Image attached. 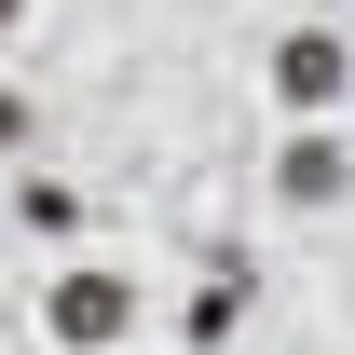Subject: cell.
Listing matches in <instances>:
<instances>
[{
  "label": "cell",
  "mask_w": 355,
  "mask_h": 355,
  "mask_svg": "<svg viewBox=\"0 0 355 355\" xmlns=\"http://www.w3.org/2000/svg\"><path fill=\"white\" fill-rule=\"evenodd\" d=\"M342 150H328V137H287V150H273V205H342Z\"/></svg>",
  "instance_id": "3"
},
{
  "label": "cell",
  "mask_w": 355,
  "mask_h": 355,
  "mask_svg": "<svg viewBox=\"0 0 355 355\" xmlns=\"http://www.w3.org/2000/svg\"><path fill=\"white\" fill-rule=\"evenodd\" d=\"M0 28H28V0H0Z\"/></svg>",
  "instance_id": "6"
},
{
  "label": "cell",
  "mask_w": 355,
  "mask_h": 355,
  "mask_svg": "<svg viewBox=\"0 0 355 355\" xmlns=\"http://www.w3.org/2000/svg\"><path fill=\"white\" fill-rule=\"evenodd\" d=\"M14 219H28V232H55V246H69V232H83V191H69V178H28V191H14Z\"/></svg>",
  "instance_id": "4"
},
{
  "label": "cell",
  "mask_w": 355,
  "mask_h": 355,
  "mask_svg": "<svg viewBox=\"0 0 355 355\" xmlns=\"http://www.w3.org/2000/svg\"><path fill=\"white\" fill-rule=\"evenodd\" d=\"M42 328H55V355H110L137 328V287L110 260H83V273H55V301H42Z\"/></svg>",
  "instance_id": "1"
},
{
  "label": "cell",
  "mask_w": 355,
  "mask_h": 355,
  "mask_svg": "<svg viewBox=\"0 0 355 355\" xmlns=\"http://www.w3.org/2000/svg\"><path fill=\"white\" fill-rule=\"evenodd\" d=\"M342 83H355V55L328 42V28H287V42H273V96H287V110H328Z\"/></svg>",
  "instance_id": "2"
},
{
  "label": "cell",
  "mask_w": 355,
  "mask_h": 355,
  "mask_svg": "<svg viewBox=\"0 0 355 355\" xmlns=\"http://www.w3.org/2000/svg\"><path fill=\"white\" fill-rule=\"evenodd\" d=\"M0 150H28V96H0Z\"/></svg>",
  "instance_id": "5"
}]
</instances>
